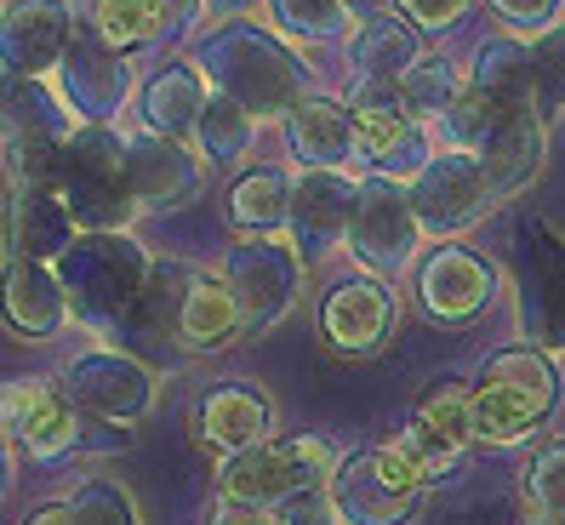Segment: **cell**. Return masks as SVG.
<instances>
[{"label": "cell", "mask_w": 565, "mask_h": 525, "mask_svg": "<svg viewBox=\"0 0 565 525\" xmlns=\"http://www.w3.org/2000/svg\"><path fill=\"white\" fill-rule=\"evenodd\" d=\"M559 406V372L537 349H497L475 383V440L520 446Z\"/></svg>", "instance_id": "obj_1"}, {"label": "cell", "mask_w": 565, "mask_h": 525, "mask_svg": "<svg viewBox=\"0 0 565 525\" xmlns=\"http://www.w3.org/2000/svg\"><path fill=\"white\" fill-rule=\"evenodd\" d=\"M52 194L92 235H120V223L138 212V194H131V178H126V143L104 126H81L57 149Z\"/></svg>", "instance_id": "obj_2"}, {"label": "cell", "mask_w": 565, "mask_h": 525, "mask_svg": "<svg viewBox=\"0 0 565 525\" xmlns=\"http://www.w3.org/2000/svg\"><path fill=\"white\" fill-rule=\"evenodd\" d=\"M423 469L401 451V440L388 446H360L331 469L326 491L343 525H406L423 508Z\"/></svg>", "instance_id": "obj_3"}, {"label": "cell", "mask_w": 565, "mask_h": 525, "mask_svg": "<svg viewBox=\"0 0 565 525\" xmlns=\"http://www.w3.org/2000/svg\"><path fill=\"white\" fill-rule=\"evenodd\" d=\"M338 469V451L320 435H291V440H263L246 446L235 457H223L217 469V491L223 503H252V508H280L303 491L326 485Z\"/></svg>", "instance_id": "obj_4"}, {"label": "cell", "mask_w": 565, "mask_h": 525, "mask_svg": "<svg viewBox=\"0 0 565 525\" xmlns=\"http://www.w3.org/2000/svg\"><path fill=\"white\" fill-rule=\"evenodd\" d=\"M206 75L223 81V97H235L246 115H291L303 104V69L280 52V41L235 23L206 46Z\"/></svg>", "instance_id": "obj_5"}, {"label": "cell", "mask_w": 565, "mask_h": 525, "mask_svg": "<svg viewBox=\"0 0 565 525\" xmlns=\"http://www.w3.org/2000/svg\"><path fill=\"white\" fill-rule=\"evenodd\" d=\"M63 257H70V280H63L70 303H81V314L97 325H126V314L138 309L143 286H149V257L120 235L75 240Z\"/></svg>", "instance_id": "obj_6"}, {"label": "cell", "mask_w": 565, "mask_h": 525, "mask_svg": "<svg viewBox=\"0 0 565 525\" xmlns=\"http://www.w3.org/2000/svg\"><path fill=\"white\" fill-rule=\"evenodd\" d=\"M412 194V212L423 223V235H462L469 223L486 217V206L497 201V183L486 178L480 154H462V149H446L435 154L428 167L406 183Z\"/></svg>", "instance_id": "obj_7"}, {"label": "cell", "mask_w": 565, "mask_h": 525, "mask_svg": "<svg viewBox=\"0 0 565 525\" xmlns=\"http://www.w3.org/2000/svg\"><path fill=\"white\" fill-rule=\"evenodd\" d=\"M417 240H423V223L412 212L406 183H388V178L360 183V201H354V217H349V240H343L360 269H372V275L412 269Z\"/></svg>", "instance_id": "obj_8"}, {"label": "cell", "mask_w": 565, "mask_h": 525, "mask_svg": "<svg viewBox=\"0 0 565 525\" xmlns=\"http://www.w3.org/2000/svg\"><path fill=\"white\" fill-rule=\"evenodd\" d=\"M63 394L75 400L81 417L126 429V422L149 417V406H154V372L143 366V360L120 354V349H92V354H81L75 366L63 372Z\"/></svg>", "instance_id": "obj_9"}, {"label": "cell", "mask_w": 565, "mask_h": 525, "mask_svg": "<svg viewBox=\"0 0 565 525\" xmlns=\"http://www.w3.org/2000/svg\"><path fill=\"white\" fill-rule=\"evenodd\" d=\"M469 440H475V388L446 377V383H435L417 400L406 435H401V451L423 469V480H440V474H451L462 463Z\"/></svg>", "instance_id": "obj_10"}, {"label": "cell", "mask_w": 565, "mask_h": 525, "mask_svg": "<svg viewBox=\"0 0 565 525\" xmlns=\"http://www.w3.org/2000/svg\"><path fill=\"white\" fill-rule=\"evenodd\" d=\"M303 257L280 240H246L228 257V291L241 298L246 325H269L280 320L297 298H303Z\"/></svg>", "instance_id": "obj_11"}, {"label": "cell", "mask_w": 565, "mask_h": 525, "mask_svg": "<svg viewBox=\"0 0 565 525\" xmlns=\"http://www.w3.org/2000/svg\"><path fill=\"white\" fill-rule=\"evenodd\" d=\"M417 298H423L428 320L469 325L497 298V269L469 246H440L435 257L423 262V275H417Z\"/></svg>", "instance_id": "obj_12"}, {"label": "cell", "mask_w": 565, "mask_h": 525, "mask_svg": "<svg viewBox=\"0 0 565 525\" xmlns=\"http://www.w3.org/2000/svg\"><path fill=\"white\" fill-rule=\"evenodd\" d=\"M394 320H401V303H394V291L377 275L372 280H343V286H331L326 303H320V338L338 354H377L394 332Z\"/></svg>", "instance_id": "obj_13"}, {"label": "cell", "mask_w": 565, "mask_h": 525, "mask_svg": "<svg viewBox=\"0 0 565 525\" xmlns=\"http://www.w3.org/2000/svg\"><path fill=\"white\" fill-rule=\"evenodd\" d=\"M75 120L63 109V97L52 86H41L35 75H7L0 69V138L7 154H46L75 138Z\"/></svg>", "instance_id": "obj_14"}, {"label": "cell", "mask_w": 565, "mask_h": 525, "mask_svg": "<svg viewBox=\"0 0 565 525\" xmlns=\"http://www.w3.org/2000/svg\"><path fill=\"white\" fill-rule=\"evenodd\" d=\"M70 314H75L70 286H63L41 257L7 251V262H0V320H7L18 338H52L70 325Z\"/></svg>", "instance_id": "obj_15"}, {"label": "cell", "mask_w": 565, "mask_h": 525, "mask_svg": "<svg viewBox=\"0 0 565 525\" xmlns=\"http://www.w3.org/2000/svg\"><path fill=\"white\" fill-rule=\"evenodd\" d=\"M75 41V18L63 0H18L0 12V69L7 75H46Z\"/></svg>", "instance_id": "obj_16"}, {"label": "cell", "mask_w": 565, "mask_h": 525, "mask_svg": "<svg viewBox=\"0 0 565 525\" xmlns=\"http://www.w3.org/2000/svg\"><path fill=\"white\" fill-rule=\"evenodd\" d=\"M360 201V183H349L343 172H320L309 167L303 178L291 183V235L303 240L309 251H331L338 240H349V217Z\"/></svg>", "instance_id": "obj_17"}, {"label": "cell", "mask_w": 565, "mask_h": 525, "mask_svg": "<svg viewBox=\"0 0 565 525\" xmlns=\"http://www.w3.org/2000/svg\"><path fill=\"white\" fill-rule=\"evenodd\" d=\"M269 422H275L269 394L252 388V383H223V388H212L201 400V411H194V435H201V446L235 457L246 446L269 440Z\"/></svg>", "instance_id": "obj_18"}, {"label": "cell", "mask_w": 565, "mask_h": 525, "mask_svg": "<svg viewBox=\"0 0 565 525\" xmlns=\"http://www.w3.org/2000/svg\"><path fill=\"white\" fill-rule=\"evenodd\" d=\"M126 178H131L138 206H178L201 189V160H194L178 138L143 131V138L126 143Z\"/></svg>", "instance_id": "obj_19"}, {"label": "cell", "mask_w": 565, "mask_h": 525, "mask_svg": "<svg viewBox=\"0 0 565 525\" xmlns=\"http://www.w3.org/2000/svg\"><path fill=\"white\" fill-rule=\"evenodd\" d=\"M241 332H246V309H241L235 291H228V280L189 275L183 303H178V343L194 349V354H217Z\"/></svg>", "instance_id": "obj_20"}, {"label": "cell", "mask_w": 565, "mask_h": 525, "mask_svg": "<svg viewBox=\"0 0 565 525\" xmlns=\"http://www.w3.org/2000/svg\"><path fill=\"white\" fill-rule=\"evenodd\" d=\"M480 167L497 183V194L525 189L537 178V167H543V109H503L497 115V126L480 143Z\"/></svg>", "instance_id": "obj_21"}, {"label": "cell", "mask_w": 565, "mask_h": 525, "mask_svg": "<svg viewBox=\"0 0 565 525\" xmlns=\"http://www.w3.org/2000/svg\"><path fill=\"white\" fill-rule=\"evenodd\" d=\"M286 138H291V154L303 167H320V172H343L349 160L360 154V131H354V109L343 104H297L286 115Z\"/></svg>", "instance_id": "obj_22"}, {"label": "cell", "mask_w": 565, "mask_h": 525, "mask_svg": "<svg viewBox=\"0 0 565 525\" xmlns=\"http://www.w3.org/2000/svg\"><path fill=\"white\" fill-rule=\"evenodd\" d=\"M75 217L70 206L57 201L52 189H18L12 194V206H7V251L18 257H63L75 246Z\"/></svg>", "instance_id": "obj_23"}, {"label": "cell", "mask_w": 565, "mask_h": 525, "mask_svg": "<svg viewBox=\"0 0 565 525\" xmlns=\"http://www.w3.org/2000/svg\"><path fill=\"white\" fill-rule=\"evenodd\" d=\"M475 86L491 97L497 109H543V63H537V46L525 41H486L480 57H475Z\"/></svg>", "instance_id": "obj_24"}, {"label": "cell", "mask_w": 565, "mask_h": 525, "mask_svg": "<svg viewBox=\"0 0 565 525\" xmlns=\"http://www.w3.org/2000/svg\"><path fill=\"white\" fill-rule=\"evenodd\" d=\"M212 104V86H206V69L201 63H172V69H160L143 92V120L160 131V138H178L189 143L194 126H201Z\"/></svg>", "instance_id": "obj_25"}, {"label": "cell", "mask_w": 565, "mask_h": 525, "mask_svg": "<svg viewBox=\"0 0 565 525\" xmlns=\"http://www.w3.org/2000/svg\"><path fill=\"white\" fill-rule=\"evenodd\" d=\"M63 86H70V104L86 109V115H115L120 97H126V63L104 46V41H70L63 52Z\"/></svg>", "instance_id": "obj_26"}, {"label": "cell", "mask_w": 565, "mask_h": 525, "mask_svg": "<svg viewBox=\"0 0 565 525\" xmlns=\"http://www.w3.org/2000/svg\"><path fill=\"white\" fill-rule=\"evenodd\" d=\"M423 57V41L406 18H360L354 41H349V63L360 81H401L412 63Z\"/></svg>", "instance_id": "obj_27"}, {"label": "cell", "mask_w": 565, "mask_h": 525, "mask_svg": "<svg viewBox=\"0 0 565 525\" xmlns=\"http://www.w3.org/2000/svg\"><path fill=\"white\" fill-rule=\"evenodd\" d=\"M291 183L297 178H286L280 167H257V172L235 178V189H228L235 228H246V235H257V240H275L291 223Z\"/></svg>", "instance_id": "obj_28"}, {"label": "cell", "mask_w": 565, "mask_h": 525, "mask_svg": "<svg viewBox=\"0 0 565 525\" xmlns=\"http://www.w3.org/2000/svg\"><path fill=\"white\" fill-rule=\"evenodd\" d=\"M81 18L92 29V41H104L109 52H126L166 23V0H81Z\"/></svg>", "instance_id": "obj_29"}, {"label": "cell", "mask_w": 565, "mask_h": 525, "mask_svg": "<svg viewBox=\"0 0 565 525\" xmlns=\"http://www.w3.org/2000/svg\"><path fill=\"white\" fill-rule=\"evenodd\" d=\"M12 440H18L29 457H46V463L81 446V411H75L70 394H63V383L46 388V400L18 422V435H12Z\"/></svg>", "instance_id": "obj_30"}, {"label": "cell", "mask_w": 565, "mask_h": 525, "mask_svg": "<svg viewBox=\"0 0 565 525\" xmlns=\"http://www.w3.org/2000/svg\"><path fill=\"white\" fill-rule=\"evenodd\" d=\"M394 86H401V104H406V115L428 126V120H440V115L457 104L462 75L451 69L446 57H428V52H423V57H417V63H412V69H406L401 81H394Z\"/></svg>", "instance_id": "obj_31"}, {"label": "cell", "mask_w": 565, "mask_h": 525, "mask_svg": "<svg viewBox=\"0 0 565 525\" xmlns=\"http://www.w3.org/2000/svg\"><path fill=\"white\" fill-rule=\"evenodd\" d=\"M194 138H201V149L212 160H223V167H235V160L252 149V115L235 104V97H212L201 126H194Z\"/></svg>", "instance_id": "obj_32"}, {"label": "cell", "mask_w": 565, "mask_h": 525, "mask_svg": "<svg viewBox=\"0 0 565 525\" xmlns=\"http://www.w3.org/2000/svg\"><path fill=\"white\" fill-rule=\"evenodd\" d=\"M497 115H503V109H497L480 86H462V92H457V104H451L435 126H440V138H446L451 149L480 154V143H486V131L497 126Z\"/></svg>", "instance_id": "obj_33"}, {"label": "cell", "mask_w": 565, "mask_h": 525, "mask_svg": "<svg viewBox=\"0 0 565 525\" xmlns=\"http://www.w3.org/2000/svg\"><path fill=\"white\" fill-rule=\"evenodd\" d=\"M63 503L75 508V525H138V508H131L126 485H115V480H104V474L81 480Z\"/></svg>", "instance_id": "obj_34"}, {"label": "cell", "mask_w": 565, "mask_h": 525, "mask_svg": "<svg viewBox=\"0 0 565 525\" xmlns=\"http://www.w3.org/2000/svg\"><path fill=\"white\" fill-rule=\"evenodd\" d=\"M269 12H275V23L286 29V35H303V41H326L349 23L343 0H269Z\"/></svg>", "instance_id": "obj_35"}, {"label": "cell", "mask_w": 565, "mask_h": 525, "mask_svg": "<svg viewBox=\"0 0 565 525\" xmlns=\"http://www.w3.org/2000/svg\"><path fill=\"white\" fill-rule=\"evenodd\" d=\"M525 503L537 514H565V440H548L525 463Z\"/></svg>", "instance_id": "obj_36"}, {"label": "cell", "mask_w": 565, "mask_h": 525, "mask_svg": "<svg viewBox=\"0 0 565 525\" xmlns=\"http://www.w3.org/2000/svg\"><path fill=\"white\" fill-rule=\"evenodd\" d=\"M46 388H52V377H12V383H0V429L18 435V422L46 400Z\"/></svg>", "instance_id": "obj_37"}, {"label": "cell", "mask_w": 565, "mask_h": 525, "mask_svg": "<svg viewBox=\"0 0 565 525\" xmlns=\"http://www.w3.org/2000/svg\"><path fill=\"white\" fill-rule=\"evenodd\" d=\"M491 12L514 23L520 35H543V29L559 18V0H491Z\"/></svg>", "instance_id": "obj_38"}, {"label": "cell", "mask_w": 565, "mask_h": 525, "mask_svg": "<svg viewBox=\"0 0 565 525\" xmlns=\"http://www.w3.org/2000/svg\"><path fill=\"white\" fill-rule=\"evenodd\" d=\"M275 519H280V525H338V508H331V491L315 485V491H303V497L280 503Z\"/></svg>", "instance_id": "obj_39"}, {"label": "cell", "mask_w": 565, "mask_h": 525, "mask_svg": "<svg viewBox=\"0 0 565 525\" xmlns=\"http://www.w3.org/2000/svg\"><path fill=\"white\" fill-rule=\"evenodd\" d=\"M394 7H401V18L412 29H451L462 12L475 7V0H394Z\"/></svg>", "instance_id": "obj_40"}, {"label": "cell", "mask_w": 565, "mask_h": 525, "mask_svg": "<svg viewBox=\"0 0 565 525\" xmlns=\"http://www.w3.org/2000/svg\"><path fill=\"white\" fill-rule=\"evenodd\" d=\"M212 525H280L275 508H252V503H217Z\"/></svg>", "instance_id": "obj_41"}, {"label": "cell", "mask_w": 565, "mask_h": 525, "mask_svg": "<svg viewBox=\"0 0 565 525\" xmlns=\"http://www.w3.org/2000/svg\"><path fill=\"white\" fill-rule=\"evenodd\" d=\"M23 525H75V508H70V503H41Z\"/></svg>", "instance_id": "obj_42"}, {"label": "cell", "mask_w": 565, "mask_h": 525, "mask_svg": "<svg viewBox=\"0 0 565 525\" xmlns=\"http://www.w3.org/2000/svg\"><path fill=\"white\" fill-rule=\"evenodd\" d=\"M7 491H12V446L0 440V497H7Z\"/></svg>", "instance_id": "obj_43"}, {"label": "cell", "mask_w": 565, "mask_h": 525, "mask_svg": "<svg viewBox=\"0 0 565 525\" xmlns=\"http://www.w3.org/2000/svg\"><path fill=\"white\" fill-rule=\"evenodd\" d=\"M349 18H377V0H343Z\"/></svg>", "instance_id": "obj_44"}, {"label": "cell", "mask_w": 565, "mask_h": 525, "mask_svg": "<svg viewBox=\"0 0 565 525\" xmlns=\"http://www.w3.org/2000/svg\"><path fill=\"white\" fill-rule=\"evenodd\" d=\"M525 525H565V514H531Z\"/></svg>", "instance_id": "obj_45"}, {"label": "cell", "mask_w": 565, "mask_h": 525, "mask_svg": "<svg viewBox=\"0 0 565 525\" xmlns=\"http://www.w3.org/2000/svg\"><path fill=\"white\" fill-rule=\"evenodd\" d=\"M212 7H246V0H212Z\"/></svg>", "instance_id": "obj_46"}]
</instances>
